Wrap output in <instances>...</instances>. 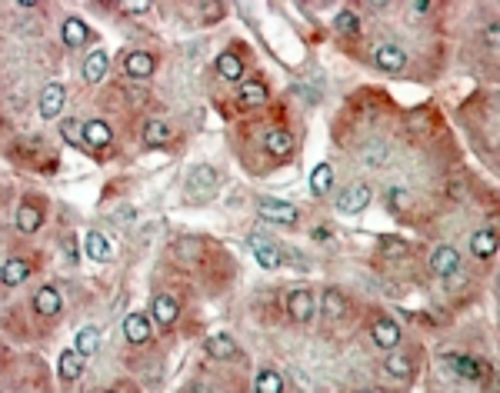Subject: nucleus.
Returning a JSON list of instances; mask_svg holds the SVG:
<instances>
[{"instance_id":"nucleus-10","label":"nucleus","mask_w":500,"mask_h":393,"mask_svg":"<svg viewBox=\"0 0 500 393\" xmlns=\"http://www.w3.org/2000/svg\"><path fill=\"white\" fill-rule=\"evenodd\" d=\"M30 277V263L23 260V257H10V260L0 267V283L3 287H17Z\"/></svg>"},{"instance_id":"nucleus-18","label":"nucleus","mask_w":500,"mask_h":393,"mask_svg":"<svg viewBox=\"0 0 500 393\" xmlns=\"http://www.w3.org/2000/svg\"><path fill=\"white\" fill-rule=\"evenodd\" d=\"M320 310H324V317H330V320L347 317V297L340 294V290H324V297H320Z\"/></svg>"},{"instance_id":"nucleus-11","label":"nucleus","mask_w":500,"mask_h":393,"mask_svg":"<svg viewBox=\"0 0 500 393\" xmlns=\"http://www.w3.org/2000/svg\"><path fill=\"white\" fill-rule=\"evenodd\" d=\"M154 57L144 54V50H134V54L124 60V70H127V77H134V80H147V77L154 74Z\"/></svg>"},{"instance_id":"nucleus-4","label":"nucleus","mask_w":500,"mask_h":393,"mask_svg":"<svg viewBox=\"0 0 500 393\" xmlns=\"http://www.w3.org/2000/svg\"><path fill=\"white\" fill-rule=\"evenodd\" d=\"M260 217H267L273 224H297V207L284 200H260Z\"/></svg>"},{"instance_id":"nucleus-29","label":"nucleus","mask_w":500,"mask_h":393,"mask_svg":"<svg viewBox=\"0 0 500 393\" xmlns=\"http://www.w3.org/2000/svg\"><path fill=\"white\" fill-rule=\"evenodd\" d=\"M253 387H257V393H284V380H280L277 370L264 367V370L257 374V380H253Z\"/></svg>"},{"instance_id":"nucleus-28","label":"nucleus","mask_w":500,"mask_h":393,"mask_svg":"<svg viewBox=\"0 0 500 393\" xmlns=\"http://www.w3.org/2000/svg\"><path fill=\"white\" fill-rule=\"evenodd\" d=\"M330 184H334V170H330V164H320V167L310 173V193H314V197H324L330 190Z\"/></svg>"},{"instance_id":"nucleus-6","label":"nucleus","mask_w":500,"mask_h":393,"mask_svg":"<svg viewBox=\"0 0 500 393\" xmlns=\"http://www.w3.org/2000/svg\"><path fill=\"white\" fill-rule=\"evenodd\" d=\"M370 337H374V343L381 347V350H394L397 343H401V327L394 323V320H377L374 323V330H370Z\"/></svg>"},{"instance_id":"nucleus-22","label":"nucleus","mask_w":500,"mask_h":393,"mask_svg":"<svg viewBox=\"0 0 500 393\" xmlns=\"http://www.w3.org/2000/svg\"><path fill=\"white\" fill-rule=\"evenodd\" d=\"M217 74L224 77V80H240L244 77V64H240V57L237 54H220L217 57Z\"/></svg>"},{"instance_id":"nucleus-35","label":"nucleus","mask_w":500,"mask_h":393,"mask_svg":"<svg viewBox=\"0 0 500 393\" xmlns=\"http://www.w3.org/2000/svg\"><path fill=\"white\" fill-rule=\"evenodd\" d=\"M381 253L384 257H404L407 240H401V237H381Z\"/></svg>"},{"instance_id":"nucleus-15","label":"nucleus","mask_w":500,"mask_h":393,"mask_svg":"<svg viewBox=\"0 0 500 393\" xmlns=\"http://www.w3.org/2000/svg\"><path fill=\"white\" fill-rule=\"evenodd\" d=\"M110 140H114L110 124H104V120H90V124H84V144H90V147H107Z\"/></svg>"},{"instance_id":"nucleus-36","label":"nucleus","mask_w":500,"mask_h":393,"mask_svg":"<svg viewBox=\"0 0 500 393\" xmlns=\"http://www.w3.org/2000/svg\"><path fill=\"white\" fill-rule=\"evenodd\" d=\"M177 257H184V260H197V257H200V240H193V237L177 240Z\"/></svg>"},{"instance_id":"nucleus-30","label":"nucleus","mask_w":500,"mask_h":393,"mask_svg":"<svg viewBox=\"0 0 500 393\" xmlns=\"http://www.w3.org/2000/svg\"><path fill=\"white\" fill-rule=\"evenodd\" d=\"M87 37H90V34H87L84 20H77V17H67V20H64V40H67V47H80V44H84Z\"/></svg>"},{"instance_id":"nucleus-40","label":"nucleus","mask_w":500,"mask_h":393,"mask_svg":"<svg viewBox=\"0 0 500 393\" xmlns=\"http://www.w3.org/2000/svg\"><path fill=\"white\" fill-rule=\"evenodd\" d=\"M120 10H127V14H147L151 3H120Z\"/></svg>"},{"instance_id":"nucleus-25","label":"nucleus","mask_w":500,"mask_h":393,"mask_svg":"<svg viewBox=\"0 0 500 393\" xmlns=\"http://www.w3.org/2000/svg\"><path fill=\"white\" fill-rule=\"evenodd\" d=\"M77 354L80 356H90V354H97L100 350V330L97 327H84V330H77Z\"/></svg>"},{"instance_id":"nucleus-34","label":"nucleus","mask_w":500,"mask_h":393,"mask_svg":"<svg viewBox=\"0 0 500 393\" xmlns=\"http://www.w3.org/2000/svg\"><path fill=\"white\" fill-rule=\"evenodd\" d=\"M60 137H64L70 147H80V144H84V127H80L77 120H64V127H60Z\"/></svg>"},{"instance_id":"nucleus-3","label":"nucleus","mask_w":500,"mask_h":393,"mask_svg":"<svg viewBox=\"0 0 500 393\" xmlns=\"http://www.w3.org/2000/svg\"><path fill=\"white\" fill-rule=\"evenodd\" d=\"M430 270H434L437 277H454V274L461 270V253H457L454 247H437L434 257H430Z\"/></svg>"},{"instance_id":"nucleus-5","label":"nucleus","mask_w":500,"mask_h":393,"mask_svg":"<svg viewBox=\"0 0 500 393\" xmlns=\"http://www.w3.org/2000/svg\"><path fill=\"white\" fill-rule=\"evenodd\" d=\"M374 60H377L381 70H390V74H397V70H404L407 67V54L397 47V44H384V47H377Z\"/></svg>"},{"instance_id":"nucleus-26","label":"nucleus","mask_w":500,"mask_h":393,"mask_svg":"<svg viewBox=\"0 0 500 393\" xmlns=\"http://www.w3.org/2000/svg\"><path fill=\"white\" fill-rule=\"evenodd\" d=\"M240 100H244L247 107H260V104H267V87L257 84V80H244V84H240Z\"/></svg>"},{"instance_id":"nucleus-17","label":"nucleus","mask_w":500,"mask_h":393,"mask_svg":"<svg viewBox=\"0 0 500 393\" xmlns=\"http://www.w3.org/2000/svg\"><path fill=\"white\" fill-rule=\"evenodd\" d=\"M470 250H474V257L490 260V257L497 253V237H494V230H477V233L470 237Z\"/></svg>"},{"instance_id":"nucleus-31","label":"nucleus","mask_w":500,"mask_h":393,"mask_svg":"<svg viewBox=\"0 0 500 393\" xmlns=\"http://www.w3.org/2000/svg\"><path fill=\"white\" fill-rule=\"evenodd\" d=\"M87 257H90V260H107V257H110V244H107V237H104V233H87Z\"/></svg>"},{"instance_id":"nucleus-16","label":"nucleus","mask_w":500,"mask_h":393,"mask_svg":"<svg viewBox=\"0 0 500 393\" xmlns=\"http://www.w3.org/2000/svg\"><path fill=\"white\" fill-rule=\"evenodd\" d=\"M177 303H173V297H167V294H160V297H154V303H151V317L160 323V327H171L173 320H177Z\"/></svg>"},{"instance_id":"nucleus-42","label":"nucleus","mask_w":500,"mask_h":393,"mask_svg":"<svg viewBox=\"0 0 500 393\" xmlns=\"http://www.w3.org/2000/svg\"><path fill=\"white\" fill-rule=\"evenodd\" d=\"M414 10H417V14H427V10H430V3H427V0H417V3H414Z\"/></svg>"},{"instance_id":"nucleus-7","label":"nucleus","mask_w":500,"mask_h":393,"mask_svg":"<svg viewBox=\"0 0 500 393\" xmlns=\"http://www.w3.org/2000/svg\"><path fill=\"white\" fill-rule=\"evenodd\" d=\"M60 111H64V87L60 84H47L44 94H40V117L54 120Z\"/></svg>"},{"instance_id":"nucleus-24","label":"nucleus","mask_w":500,"mask_h":393,"mask_svg":"<svg viewBox=\"0 0 500 393\" xmlns=\"http://www.w3.org/2000/svg\"><path fill=\"white\" fill-rule=\"evenodd\" d=\"M171 127L164 124V120H147V127H144V144L147 147H160V144H167L171 140Z\"/></svg>"},{"instance_id":"nucleus-37","label":"nucleus","mask_w":500,"mask_h":393,"mask_svg":"<svg viewBox=\"0 0 500 393\" xmlns=\"http://www.w3.org/2000/svg\"><path fill=\"white\" fill-rule=\"evenodd\" d=\"M384 153H387L384 147H367L364 150V164H367V167H384V164H387Z\"/></svg>"},{"instance_id":"nucleus-9","label":"nucleus","mask_w":500,"mask_h":393,"mask_svg":"<svg viewBox=\"0 0 500 393\" xmlns=\"http://www.w3.org/2000/svg\"><path fill=\"white\" fill-rule=\"evenodd\" d=\"M287 310H290V317L294 320L307 323V320L314 317V297H310V290H290Z\"/></svg>"},{"instance_id":"nucleus-20","label":"nucleus","mask_w":500,"mask_h":393,"mask_svg":"<svg viewBox=\"0 0 500 393\" xmlns=\"http://www.w3.org/2000/svg\"><path fill=\"white\" fill-rule=\"evenodd\" d=\"M57 370L64 380H77V376L84 374V356H80L77 350H64L57 360Z\"/></svg>"},{"instance_id":"nucleus-43","label":"nucleus","mask_w":500,"mask_h":393,"mask_svg":"<svg viewBox=\"0 0 500 393\" xmlns=\"http://www.w3.org/2000/svg\"><path fill=\"white\" fill-rule=\"evenodd\" d=\"M360 393H374V390H360Z\"/></svg>"},{"instance_id":"nucleus-41","label":"nucleus","mask_w":500,"mask_h":393,"mask_svg":"<svg viewBox=\"0 0 500 393\" xmlns=\"http://www.w3.org/2000/svg\"><path fill=\"white\" fill-rule=\"evenodd\" d=\"M314 240H330V230L327 227H317V230H314Z\"/></svg>"},{"instance_id":"nucleus-38","label":"nucleus","mask_w":500,"mask_h":393,"mask_svg":"<svg viewBox=\"0 0 500 393\" xmlns=\"http://www.w3.org/2000/svg\"><path fill=\"white\" fill-rule=\"evenodd\" d=\"M200 14H204L207 20H217L220 14H224V7H220V3H200Z\"/></svg>"},{"instance_id":"nucleus-33","label":"nucleus","mask_w":500,"mask_h":393,"mask_svg":"<svg viewBox=\"0 0 500 393\" xmlns=\"http://www.w3.org/2000/svg\"><path fill=\"white\" fill-rule=\"evenodd\" d=\"M450 363H454V370L461 376H467V380H481V363L477 360H470V356H450Z\"/></svg>"},{"instance_id":"nucleus-32","label":"nucleus","mask_w":500,"mask_h":393,"mask_svg":"<svg viewBox=\"0 0 500 393\" xmlns=\"http://www.w3.org/2000/svg\"><path fill=\"white\" fill-rule=\"evenodd\" d=\"M334 30L344 34V37H357V34H360V20H357L354 10H340L337 20H334Z\"/></svg>"},{"instance_id":"nucleus-21","label":"nucleus","mask_w":500,"mask_h":393,"mask_svg":"<svg viewBox=\"0 0 500 393\" xmlns=\"http://www.w3.org/2000/svg\"><path fill=\"white\" fill-rule=\"evenodd\" d=\"M384 370H387V376H394V380H407V376L414 374V360L407 354H390L387 356V363H384Z\"/></svg>"},{"instance_id":"nucleus-1","label":"nucleus","mask_w":500,"mask_h":393,"mask_svg":"<svg viewBox=\"0 0 500 393\" xmlns=\"http://www.w3.org/2000/svg\"><path fill=\"white\" fill-rule=\"evenodd\" d=\"M213 193H217V173H213V167L197 164V167L191 170V177H187V190H184V197H187L191 204H207Z\"/></svg>"},{"instance_id":"nucleus-39","label":"nucleus","mask_w":500,"mask_h":393,"mask_svg":"<svg viewBox=\"0 0 500 393\" xmlns=\"http://www.w3.org/2000/svg\"><path fill=\"white\" fill-rule=\"evenodd\" d=\"M483 37H487V44H490V47H494V50H497V44H500V27H497V23H490V27H487V34H483Z\"/></svg>"},{"instance_id":"nucleus-23","label":"nucleus","mask_w":500,"mask_h":393,"mask_svg":"<svg viewBox=\"0 0 500 393\" xmlns=\"http://www.w3.org/2000/svg\"><path fill=\"white\" fill-rule=\"evenodd\" d=\"M40 224H44V213H40L34 204H20L17 210V227L23 230V233H34V230H40Z\"/></svg>"},{"instance_id":"nucleus-27","label":"nucleus","mask_w":500,"mask_h":393,"mask_svg":"<svg viewBox=\"0 0 500 393\" xmlns=\"http://www.w3.org/2000/svg\"><path fill=\"white\" fill-rule=\"evenodd\" d=\"M294 150V137L287 131H267V153L273 157H287Z\"/></svg>"},{"instance_id":"nucleus-8","label":"nucleus","mask_w":500,"mask_h":393,"mask_svg":"<svg viewBox=\"0 0 500 393\" xmlns=\"http://www.w3.org/2000/svg\"><path fill=\"white\" fill-rule=\"evenodd\" d=\"M250 250H253V257H257V263H260L264 270H277V267L284 263V253L273 244H264L260 237H250Z\"/></svg>"},{"instance_id":"nucleus-44","label":"nucleus","mask_w":500,"mask_h":393,"mask_svg":"<svg viewBox=\"0 0 500 393\" xmlns=\"http://www.w3.org/2000/svg\"><path fill=\"white\" fill-rule=\"evenodd\" d=\"M107 393H117V390H107Z\"/></svg>"},{"instance_id":"nucleus-2","label":"nucleus","mask_w":500,"mask_h":393,"mask_svg":"<svg viewBox=\"0 0 500 393\" xmlns=\"http://www.w3.org/2000/svg\"><path fill=\"white\" fill-rule=\"evenodd\" d=\"M370 204V187L367 184H350V187L337 197V210L340 213H360Z\"/></svg>"},{"instance_id":"nucleus-14","label":"nucleus","mask_w":500,"mask_h":393,"mask_svg":"<svg viewBox=\"0 0 500 393\" xmlns=\"http://www.w3.org/2000/svg\"><path fill=\"white\" fill-rule=\"evenodd\" d=\"M107 70H110V60H107L104 50H94V54L84 60V77H87V84H100V80L107 77Z\"/></svg>"},{"instance_id":"nucleus-12","label":"nucleus","mask_w":500,"mask_h":393,"mask_svg":"<svg viewBox=\"0 0 500 393\" xmlns=\"http://www.w3.org/2000/svg\"><path fill=\"white\" fill-rule=\"evenodd\" d=\"M34 310H37L40 317H57V310H60V290L57 287H40L37 290V297H34Z\"/></svg>"},{"instance_id":"nucleus-13","label":"nucleus","mask_w":500,"mask_h":393,"mask_svg":"<svg viewBox=\"0 0 500 393\" xmlns=\"http://www.w3.org/2000/svg\"><path fill=\"white\" fill-rule=\"evenodd\" d=\"M124 337L131 340V343H147L151 337V323L144 314H127L124 317Z\"/></svg>"},{"instance_id":"nucleus-19","label":"nucleus","mask_w":500,"mask_h":393,"mask_svg":"<svg viewBox=\"0 0 500 393\" xmlns=\"http://www.w3.org/2000/svg\"><path fill=\"white\" fill-rule=\"evenodd\" d=\"M207 354H211L213 360H233V356H237V343H233V337H227V334H213V337L207 340Z\"/></svg>"}]
</instances>
